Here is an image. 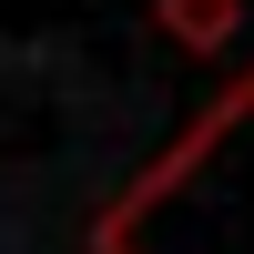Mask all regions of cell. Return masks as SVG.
<instances>
[{"label":"cell","mask_w":254,"mask_h":254,"mask_svg":"<svg viewBox=\"0 0 254 254\" xmlns=\"http://www.w3.org/2000/svg\"><path fill=\"white\" fill-rule=\"evenodd\" d=\"M163 20H173V31L203 51V41H224V31H234V0H163Z\"/></svg>","instance_id":"obj_1"}]
</instances>
